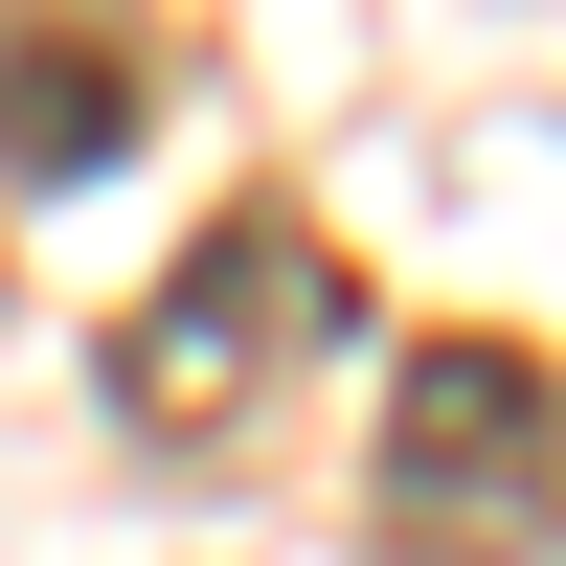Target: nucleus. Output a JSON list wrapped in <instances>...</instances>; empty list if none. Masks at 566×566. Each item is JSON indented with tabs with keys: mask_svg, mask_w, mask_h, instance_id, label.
Segmentation results:
<instances>
[{
	"mask_svg": "<svg viewBox=\"0 0 566 566\" xmlns=\"http://www.w3.org/2000/svg\"><path fill=\"white\" fill-rule=\"evenodd\" d=\"M340 317H363V272L317 250L295 205H227L205 250H181L159 295H136L114 340H91V386H114V431H159V453H205L227 408H272V386H295L317 340H340Z\"/></svg>",
	"mask_w": 566,
	"mask_h": 566,
	"instance_id": "nucleus-1",
	"label": "nucleus"
},
{
	"mask_svg": "<svg viewBox=\"0 0 566 566\" xmlns=\"http://www.w3.org/2000/svg\"><path fill=\"white\" fill-rule=\"evenodd\" d=\"M386 522L408 544H522L544 522V340L522 317L408 340V386H386Z\"/></svg>",
	"mask_w": 566,
	"mask_h": 566,
	"instance_id": "nucleus-2",
	"label": "nucleus"
},
{
	"mask_svg": "<svg viewBox=\"0 0 566 566\" xmlns=\"http://www.w3.org/2000/svg\"><path fill=\"white\" fill-rule=\"evenodd\" d=\"M136 91H159L136 0H23V23H0V181H91L136 136Z\"/></svg>",
	"mask_w": 566,
	"mask_h": 566,
	"instance_id": "nucleus-3",
	"label": "nucleus"
}]
</instances>
